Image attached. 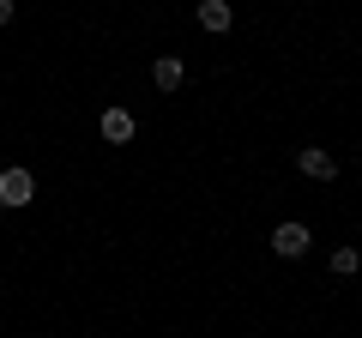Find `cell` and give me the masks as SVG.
I'll return each instance as SVG.
<instances>
[{
	"label": "cell",
	"instance_id": "obj_7",
	"mask_svg": "<svg viewBox=\"0 0 362 338\" xmlns=\"http://www.w3.org/2000/svg\"><path fill=\"white\" fill-rule=\"evenodd\" d=\"M332 272L338 278H356L362 272V254H356V247H338V254H332Z\"/></svg>",
	"mask_w": 362,
	"mask_h": 338
},
{
	"label": "cell",
	"instance_id": "obj_5",
	"mask_svg": "<svg viewBox=\"0 0 362 338\" xmlns=\"http://www.w3.org/2000/svg\"><path fill=\"white\" fill-rule=\"evenodd\" d=\"M230 0H199V25H206L211 30V37H218V30H230Z\"/></svg>",
	"mask_w": 362,
	"mask_h": 338
},
{
	"label": "cell",
	"instance_id": "obj_3",
	"mask_svg": "<svg viewBox=\"0 0 362 338\" xmlns=\"http://www.w3.org/2000/svg\"><path fill=\"white\" fill-rule=\"evenodd\" d=\"M296 169L308 175V182H332V175H338V157L326 151V145H302V151H296Z\"/></svg>",
	"mask_w": 362,
	"mask_h": 338
},
{
	"label": "cell",
	"instance_id": "obj_4",
	"mask_svg": "<svg viewBox=\"0 0 362 338\" xmlns=\"http://www.w3.org/2000/svg\"><path fill=\"white\" fill-rule=\"evenodd\" d=\"M97 127H103L109 145H127V139H133V115H127V109H103V121H97Z\"/></svg>",
	"mask_w": 362,
	"mask_h": 338
},
{
	"label": "cell",
	"instance_id": "obj_8",
	"mask_svg": "<svg viewBox=\"0 0 362 338\" xmlns=\"http://www.w3.org/2000/svg\"><path fill=\"white\" fill-rule=\"evenodd\" d=\"M13 25V0H0V30Z\"/></svg>",
	"mask_w": 362,
	"mask_h": 338
},
{
	"label": "cell",
	"instance_id": "obj_1",
	"mask_svg": "<svg viewBox=\"0 0 362 338\" xmlns=\"http://www.w3.org/2000/svg\"><path fill=\"white\" fill-rule=\"evenodd\" d=\"M37 199V175L30 169H0V211H18Z\"/></svg>",
	"mask_w": 362,
	"mask_h": 338
},
{
	"label": "cell",
	"instance_id": "obj_2",
	"mask_svg": "<svg viewBox=\"0 0 362 338\" xmlns=\"http://www.w3.org/2000/svg\"><path fill=\"white\" fill-rule=\"evenodd\" d=\"M308 247H314L308 223H278V230H272V254H284V260H302Z\"/></svg>",
	"mask_w": 362,
	"mask_h": 338
},
{
	"label": "cell",
	"instance_id": "obj_6",
	"mask_svg": "<svg viewBox=\"0 0 362 338\" xmlns=\"http://www.w3.org/2000/svg\"><path fill=\"white\" fill-rule=\"evenodd\" d=\"M151 78H157V91H181V61H175V54H157Z\"/></svg>",
	"mask_w": 362,
	"mask_h": 338
}]
</instances>
